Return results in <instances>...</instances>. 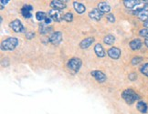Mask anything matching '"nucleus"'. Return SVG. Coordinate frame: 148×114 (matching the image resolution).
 I'll use <instances>...</instances> for the list:
<instances>
[{
    "label": "nucleus",
    "instance_id": "0eeeda50",
    "mask_svg": "<svg viewBox=\"0 0 148 114\" xmlns=\"http://www.w3.org/2000/svg\"><path fill=\"white\" fill-rule=\"evenodd\" d=\"M107 54L111 59H118L119 58H120V56H121V50H120V48H118L112 47L107 51Z\"/></svg>",
    "mask_w": 148,
    "mask_h": 114
},
{
    "label": "nucleus",
    "instance_id": "20e7f679",
    "mask_svg": "<svg viewBox=\"0 0 148 114\" xmlns=\"http://www.w3.org/2000/svg\"><path fill=\"white\" fill-rule=\"evenodd\" d=\"M62 40V33L60 31H56L54 33L51 34V36L49 38V41L55 46H58L60 45V43Z\"/></svg>",
    "mask_w": 148,
    "mask_h": 114
},
{
    "label": "nucleus",
    "instance_id": "b1692460",
    "mask_svg": "<svg viewBox=\"0 0 148 114\" xmlns=\"http://www.w3.org/2000/svg\"><path fill=\"white\" fill-rule=\"evenodd\" d=\"M142 61H143V58H142V57H134V58L132 59V61H131V63L135 66V65L140 64Z\"/></svg>",
    "mask_w": 148,
    "mask_h": 114
},
{
    "label": "nucleus",
    "instance_id": "423d86ee",
    "mask_svg": "<svg viewBox=\"0 0 148 114\" xmlns=\"http://www.w3.org/2000/svg\"><path fill=\"white\" fill-rule=\"evenodd\" d=\"M90 75H92L95 79L96 81L99 83H103L106 81V76L103 72H101L100 70H92L90 72Z\"/></svg>",
    "mask_w": 148,
    "mask_h": 114
},
{
    "label": "nucleus",
    "instance_id": "412c9836",
    "mask_svg": "<svg viewBox=\"0 0 148 114\" xmlns=\"http://www.w3.org/2000/svg\"><path fill=\"white\" fill-rule=\"evenodd\" d=\"M103 41L106 45H112L113 43L115 42V38L113 37L112 35H107L104 38Z\"/></svg>",
    "mask_w": 148,
    "mask_h": 114
},
{
    "label": "nucleus",
    "instance_id": "9d476101",
    "mask_svg": "<svg viewBox=\"0 0 148 114\" xmlns=\"http://www.w3.org/2000/svg\"><path fill=\"white\" fill-rule=\"evenodd\" d=\"M143 3H145V1H140V0H124L123 1L125 8H127L129 9H133Z\"/></svg>",
    "mask_w": 148,
    "mask_h": 114
},
{
    "label": "nucleus",
    "instance_id": "393cba45",
    "mask_svg": "<svg viewBox=\"0 0 148 114\" xmlns=\"http://www.w3.org/2000/svg\"><path fill=\"white\" fill-rule=\"evenodd\" d=\"M139 35L143 38H148V28H143V29H141L139 31Z\"/></svg>",
    "mask_w": 148,
    "mask_h": 114
},
{
    "label": "nucleus",
    "instance_id": "f257e3e1",
    "mask_svg": "<svg viewBox=\"0 0 148 114\" xmlns=\"http://www.w3.org/2000/svg\"><path fill=\"white\" fill-rule=\"evenodd\" d=\"M122 98L125 100L127 104L132 105L136 100L140 99V96L132 89H127L122 92Z\"/></svg>",
    "mask_w": 148,
    "mask_h": 114
},
{
    "label": "nucleus",
    "instance_id": "dca6fc26",
    "mask_svg": "<svg viewBox=\"0 0 148 114\" xmlns=\"http://www.w3.org/2000/svg\"><path fill=\"white\" fill-rule=\"evenodd\" d=\"M73 8L78 14H82L85 12V10H86V8H85V5L83 4L79 3L77 1L73 2Z\"/></svg>",
    "mask_w": 148,
    "mask_h": 114
},
{
    "label": "nucleus",
    "instance_id": "a211bd4d",
    "mask_svg": "<svg viewBox=\"0 0 148 114\" xmlns=\"http://www.w3.org/2000/svg\"><path fill=\"white\" fill-rule=\"evenodd\" d=\"M136 108L141 113H146L148 111V106L144 101H138L137 104H136Z\"/></svg>",
    "mask_w": 148,
    "mask_h": 114
},
{
    "label": "nucleus",
    "instance_id": "7ed1b4c3",
    "mask_svg": "<svg viewBox=\"0 0 148 114\" xmlns=\"http://www.w3.org/2000/svg\"><path fill=\"white\" fill-rule=\"evenodd\" d=\"M82 64V60L79 59H78V58H72V59H71L69 61H68L67 67H68V68H69V70L73 74H75L79 70H81Z\"/></svg>",
    "mask_w": 148,
    "mask_h": 114
},
{
    "label": "nucleus",
    "instance_id": "f8f14e48",
    "mask_svg": "<svg viewBox=\"0 0 148 114\" xmlns=\"http://www.w3.org/2000/svg\"><path fill=\"white\" fill-rule=\"evenodd\" d=\"M49 16L52 20L57 22H59L62 19V16H60V11L57 9H50L49 11Z\"/></svg>",
    "mask_w": 148,
    "mask_h": 114
},
{
    "label": "nucleus",
    "instance_id": "4468645a",
    "mask_svg": "<svg viewBox=\"0 0 148 114\" xmlns=\"http://www.w3.org/2000/svg\"><path fill=\"white\" fill-rule=\"evenodd\" d=\"M130 48L131 49L133 50H138L142 48V46H143V43H142L141 39L139 38H135V39H133L132 41L130 42Z\"/></svg>",
    "mask_w": 148,
    "mask_h": 114
},
{
    "label": "nucleus",
    "instance_id": "ddd939ff",
    "mask_svg": "<svg viewBox=\"0 0 148 114\" xmlns=\"http://www.w3.org/2000/svg\"><path fill=\"white\" fill-rule=\"evenodd\" d=\"M94 40H95L94 38H84L83 40H82L81 43H79V48H81L82 49H86V48H90V46L92 45Z\"/></svg>",
    "mask_w": 148,
    "mask_h": 114
},
{
    "label": "nucleus",
    "instance_id": "7c9ffc66",
    "mask_svg": "<svg viewBox=\"0 0 148 114\" xmlns=\"http://www.w3.org/2000/svg\"><path fill=\"white\" fill-rule=\"evenodd\" d=\"M144 27H145V28H148V20L145 21V22H144Z\"/></svg>",
    "mask_w": 148,
    "mask_h": 114
},
{
    "label": "nucleus",
    "instance_id": "1a4fd4ad",
    "mask_svg": "<svg viewBox=\"0 0 148 114\" xmlns=\"http://www.w3.org/2000/svg\"><path fill=\"white\" fill-rule=\"evenodd\" d=\"M50 7L53 9H57V10H62L66 8V3L64 1H60V0H53L50 3Z\"/></svg>",
    "mask_w": 148,
    "mask_h": 114
},
{
    "label": "nucleus",
    "instance_id": "f03ea898",
    "mask_svg": "<svg viewBox=\"0 0 148 114\" xmlns=\"http://www.w3.org/2000/svg\"><path fill=\"white\" fill-rule=\"evenodd\" d=\"M19 44V40L18 38H8L7 39H5V40L2 41L1 43V48L2 50H14L16 47L18 46Z\"/></svg>",
    "mask_w": 148,
    "mask_h": 114
},
{
    "label": "nucleus",
    "instance_id": "aec40b11",
    "mask_svg": "<svg viewBox=\"0 0 148 114\" xmlns=\"http://www.w3.org/2000/svg\"><path fill=\"white\" fill-rule=\"evenodd\" d=\"M35 16H36L37 20L38 21H40V22H42V21L44 22L45 19L47 18V14L45 13V12H43V11H38Z\"/></svg>",
    "mask_w": 148,
    "mask_h": 114
},
{
    "label": "nucleus",
    "instance_id": "cd10ccee",
    "mask_svg": "<svg viewBox=\"0 0 148 114\" xmlns=\"http://www.w3.org/2000/svg\"><path fill=\"white\" fill-rule=\"evenodd\" d=\"M26 37H27L28 39H31L33 37H35V34L32 33V32H27V33L26 34Z\"/></svg>",
    "mask_w": 148,
    "mask_h": 114
},
{
    "label": "nucleus",
    "instance_id": "5701e85b",
    "mask_svg": "<svg viewBox=\"0 0 148 114\" xmlns=\"http://www.w3.org/2000/svg\"><path fill=\"white\" fill-rule=\"evenodd\" d=\"M62 19L67 21V22H71L73 20V15H72V13H71V12L66 13L65 15L62 16Z\"/></svg>",
    "mask_w": 148,
    "mask_h": 114
},
{
    "label": "nucleus",
    "instance_id": "c756f323",
    "mask_svg": "<svg viewBox=\"0 0 148 114\" xmlns=\"http://www.w3.org/2000/svg\"><path fill=\"white\" fill-rule=\"evenodd\" d=\"M8 2H9V0H1V5L4 7V5H7Z\"/></svg>",
    "mask_w": 148,
    "mask_h": 114
},
{
    "label": "nucleus",
    "instance_id": "bb28decb",
    "mask_svg": "<svg viewBox=\"0 0 148 114\" xmlns=\"http://www.w3.org/2000/svg\"><path fill=\"white\" fill-rule=\"evenodd\" d=\"M136 79H137V75H136L135 73H131L130 75H129V79H130V81H135Z\"/></svg>",
    "mask_w": 148,
    "mask_h": 114
},
{
    "label": "nucleus",
    "instance_id": "6ab92c4d",
    "mask_svg": "<svg viewBox=\"0 0 148 114\" xmlns=\"http://www.w3.org/2000/svg\"><path fill=\"white\" fill-rule=\"evenodd\" d=\"M50 30H52V27H49V26L45 24V23L40 24V26H39V33L40 34H47L50 32Z\"/></svg>",
    "mask_w": 148,
    "mask_h": 114
},
{
    "label": "nucleus",
    "instance_id": "6e6552de",
    "mask_svg": "<svg viewBox=\"0 0 148 114\" xmlns=\"http://www.w3.org/2000/svg\"><path fill=\"white\" fill-rule=\"evenodd\" d=\"M89 16L92 19L98 21V20H101L102 16H103V13H102L101 11H100L99 8H94L89 13Z\"/></svg>",
    "mask_w": 148,
    "mask_h": 114
},
{
    "label": "nucleus",
    "instance_id": "f3484780",
    "mask_svg": "<svg viewBox=\"0 0 148 114\" xmlns=\"http://www.w3.org/2000/svg\"><path fill=\"white\" fill-rule=\"evenodd\" d=\"M98 8L100 9V11H101L102 13H108L111 11V5L108 4L107 2H100L98 4Z\"/></svg>",
    "mask_w": 148,
    "mask_h": 114
},
{
    "label": "nucleus",
    "instance_id": "2eb2a0df",
    "mask_svg": "<svg viewBox=\"0 0 148 114\" xmlns=\"http://www.w3.org/2000/svg\"><path fill=\"white\" fill-rule=\"evenodd\" d=\"M94 52L99 58H103L105 56V50L101 44H96L94 47Z\"/></svg>",
    "mask_w": 148,
    "mask_h": 114
},
{
    "label": "nucleus",
    "instance_id": "a878e982",
    "mask_svg": "<svg viewBox=\"0 0 148 114\" xmlns=\"http://www.w3.org/2000/svg\"><path fill=\"white\" fill-rule=\"evenodd\" d=\"M106 19L111 22V23H114L115 22V18H114V16H113L112 14H109V15H107L106 16Z\"/></svg>",
    "mask_w": 148,
    "mask_h": 114
},
{
    "label": "nucleus",
    "instance_id": "9b49d317",
    "mask_svg": "<svg viewBox=\"0 0 148 114\" xmlns=\"http://www.w3.org/2000/svg\"><path fill=\"white\" fill-rule=\"evenodd\" d=\"M32 10L33 8L29 5H25L23 8H21V14L25 18H30L32 16Z\"/></svg>",
    "mask_w": 148,
    "mask_h": 114
},
{
    "label": "nucleus",
    "instance_id": "c85d7f7f",
    "mask_svg": "<svg viewBox=\"0 0 148 114\" xmlns=\"http://www.w3.org/2000/svg\"><path fill=\"white\" fill-rule=\"evenodd\" d=\"M51 21H52V19H51L50 18H49V16H47V18L46 19H45V21H44V23H45V24H46V25H49L50 24V23H51Z\"/></svg>",
    "mask_w": 148,
    "mask_h": 114
},
{
    "label": "nucleus",
    "instance_id": "4be33fe9",
    "mask_svg": "<svg viewBox=\"0 0 148 114\" xmlns=\"http://www.w3.org/2000/svg\"><path fill=\"white\" fill-rule=\"evenodd\" d=\"M140 72L143 74V75L148 77V63H145L140 68Z\"/></svg>",
    "mask_w": 148,
    "mask_h": 114
},
{
    "label": "nucleus",
    "instance_id": "39448f33",
    "mask_svg": "<svg viewBox=\"0 0 148 114\" xmlns=\"http://www.w3.org/2000/svg\"><path fill=\"white\" fill-rule=\"evenodd\" d=\"M10 27L16 33H22V32L25 31V27H24L23 24H22L21 21L18 20V19H15V20H13L12 22H11L10 23Z\"/></svg>",
    "mask_w": 148,
    "mask_h": 114
},
{
    "label": "nucleus",
    "instance_id": "2f4dec72",
    "mask_svg": "<svg viewBox=\"0 0 148 114\" xmlns=\"http://www.w3.org/2000/svg\"><path fill=\"white\" fill-rule=\"evenodd\" d=\"M145 46L148 48V38H145Z\"/></svg>",
    "mask_w": 148,
    "mask_h": 114
}]
</instances>
